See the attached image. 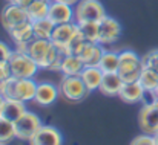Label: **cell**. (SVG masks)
Here are the masks:
<instances>
[{"mask_svg": "<svg viewBox=\"0 0 158 145\" xmlns=\"http://www.w3.org/2000/svg\"><path fill=\"white\" fill-rule=\"evenodd\" d=\"M123 84H124V81L121 80L118 72H115V73H105L98 90L103 95H106V96H115V95L120 93Z\"/></svg>", "mask_w": 158, "mask_h": 145, "instance_id": "e0dca14e", "label": "cell"}, {"mask_svg": "<svg viewBox=\"0 0 158 145\" xmlns=\"http://www.w3.org/2000/svg\"><path fill=\"white\" fill-rule=\"evenodd\" d=\"M28 20V12H26V8H22L15 3H8L3 11H2V15H0V22H2V26L9 31L12 29L14 26L23 23Z\"/></svg>", "mask_w": 158, "mask_h": 145, "instance_id": "30bf717a", "label": "cell"}, {"mask_svg": "<svg viewBox=\"0 0 158 145\" xmlns=\"http://www.w3.org/2000/svg\"><path fill=\"white\" fill-rule=\"evenodd\" d=\"M77 32H78V25L74 23V22L63 23V25H55L52 37H51V41L58 49H61L64 52V49L68 48V45L71 43V40L77 35Z\"/></svg>", "mask_w": 158, "mask_h": 145, "instance_id": "8fae6325", "label": "cell"}, {"mask_svg": "<svg viewBox=\"0 0 158 145\" xmlns=\"http://www.w3.org/2000/svg\"><path fill=\"white\" fill-rule=\"evenodd\" d=\"M17 50L26 52L40 69H51V70H60V64L63 61V57L66 55L61 49H58L51 40H40L34 38L28 45L15 46Z\"/></svg>", "mask_w": 158, "mask_h": 145, "instance_id": "6da1fadb", "label": "cell"}, {"mask_svg": "<svg viewBox=\"0 0 158 145\" xmlns=\"http://www.w3.org/2000/svg\"><path fill=\"white\" fill-rule=\"evenodd\" d=\"M32 28H34V37H35V38H40V40H51L55 25L46 17V18L32 22Z\"/></svg>", "mask_w": 158, "mask_h": 145, "instance_id": "603a6c76", "label": "cell"}, {"mask_svg": "<svg viewBox=\"0 0 158 145\" xmlns=\"http://www.w3.org/2000/svg\"><path fill=\"white\" fill-rule=\"evenodd\" d=\"M60 92L61 95L72 101V102H78V101H83L85 98L88 96L91 92L88 90L86 84L83 83L81 76L80 75H69V76H64L60 83Z\"/></svg>", "mask_w": 158, "mask_h": 145, "instance_id": "8992f818", "label": "cell"}, {"mask_svg": "<svg viewBox=\"0 0 158 145\" xmlns=\"http://www.w3.org/2000/svg\"><path fill=\"white\" fill-rule=\"evenodd\" d=\"M3 102H5V98H3V95L0 93V115H2V108H3Z\"/></svg>", "mask_w": 158, "mask_h": 145, "instance_id": "e575fe53", "label": "cell"}, {"mask_svg": "<svg viewBox=\"0 0 158 145\" xmlns=\"http://www.w3.org/2000/svg\"><path fill=\"white\" fill-rule=\"evenodd\" d=\"M146 95V90L141 87V84L138 81H134V83H124L118 96L123 102H127V104H135L141 99H144Z\"/></svg>", "mask_w": 158, "mask_h": 145, "instance_id": "9a60e30c", "label": "cell"}, {"mask_svg": "<svg viewBox=\"0 0 158 145\" xmlns=\"http://www.w3.org/2000/svg\"><path fill=\"white\" fill-rule=\"evenodd\" d=\"M26 113V105L22 101H15V99H5L3 102V108H2V115L3 118L15 122L17 119H20L23 115Z\"/></svg>", "mask_w": 158, "mask_h": 145, "instance_id": "d6986e66", "label": "cell"}, {"mask_svg": "<svg viewBox=\"0 0 158 145\" xmlns=\"http://www.w3.org/2000/svg\"><path fill=\"white\" fill-rule=\"evenodd\" d=\"M0 145H6V144H0Z\"/></svg>", "mask_w": 158, "mask_h": 145, "instance_id": "ab89813d", "label": "cell"}, {"mask_svg": "<svg viewBox=\"0 0 158 145\" xmlns=\"http://www.w3.org/2000/svg\"><path fill=\"white\" fill-rule=\"evenodd\" d=\"M143 60L134 52V50H123L120 52V66H118V75L124 83H134L138 81L141 72H143Z\"/></svg>", "mask_w": 158, "mask_h": 145, "instance_id": "3957f363", "label": "cell"}, {"mask_svg": "<svg viewBox=\"0 0 158 145\" xmlns=\"http://www.w3.org/2000/svg\"><path fill=\"white\" fill-rule=\"evenodd\" d=\"M77 25H78V34L88 43H98V23L88 22V23H77Z\"/></svg>", "mask_w": 158, "mask_h": 145, "instance_id": "484cf974", "label": "cell"}, {"mask_svg": "<svg viewBox=\"0 0 158 145\" xmlns=\"http://www.w3.org/2000/svg\"><path fill=\"white\" fill-rule=\"evenodd\" d=\"M154 138H155V144L158 145V133H157V135H155V136H154Z\"/></svg>", "mask_w": 158, "mask_h": 145, "instance_id": "8d00e7d4", "label": "cell"}, {"mask_svg": "<svg viewBox=\"0 0 158 145\" xmlns=\"http://www.w3.org/2000/svg\"><path fill=\"white\" fill-rule=\"evenodd\" d=\"M3 87H5V81H3V80H0V93L3 92Z\"/></svg>", "mask_w": 158, "mask_h": 145, "instance_id": "d590c367", "label": "cell"}, {"mask_svg": "<svg viewBox=\"0 0 158 145\" xmlns=\"http://www.w3.org/2000/svg\"><path fill=\"white\" fill-rule=\"evenodd\" d=\"M138 83L141 84V87L151 93V92H157L158 89V72L152 70V69H143L140 78H138Z\"/></svg>", "mask_w": 158, "mask_h": 145, "instance_id": "cb8c5ba5", "label": "cell"}, {"mask_svg": "<svg viewBox=\"0 0 158 145\" xmlns=\"http://www.w3.org/2000/svg\"><path fill=\"white\" fill-rule=\"evenodd\" d=\"M49 6H51V0H34L26 8L28 20L29 22H37V20L46 18L48 12H49Z\"/></svg>", "mask_w": 158, "mask_h": 145, "instance_id": "7402d4cb", "label": "cell"}, {"mask_svg": "<svg viewBox=\"0 0 158 145\" xmlns=\"http://www.w3.org/2000/svg\"><path fill=\"white\" fill-rule=\"evenodd\" d=\"M57 89L55 86L49 84V83H42L37 86V92H35V96H34V101L40 105H51L54 101L57 99Z\"/></svg>", "mask_w": 158, "mask_h": 145, "instance_id": "44dd1931", "label": "cell"}, {"mask_svg": "<svg viewBox=\"0 0 158 145\" xmlns=\"http://www.w3.org/2000/svg\"><path fill=\"white\" fill-rule=\"evenodd\" d=\"M9 32V37L11 40L15 43V46H23V45H28L29 41H32L35 37H34V28H32V22L26 20L17 26H14L12 29L8 31Z\"/></svg>", "mask_w": 158, "mask_h": 145, "instance_id": "5bb4252c", "label": "cell"}, {"mask_svg": "<svg viewBox=\"0 0 158 145\" xmlns=\"http://www.w3.org/2000/svg\"><path fill=\"white\" fill-rule=\"evenodd\" d=\"M88 45V41L77 32V35L71 40V43L68 45V48L64 49V53H69V55H80L81 53V50L85 49V46Z\"/></svg>", "mask_w": 158, "mask_h": 145, "instance_id": "83f0119b", "label": "cell"}, {"mask_svg": "<svg viewBox=\"0 0 158 145\" xmlns=\"http://www.w3.org/2000/svg\"><path fill=\"white\" fill-rule=\"evenodd\" d=\"M48 18L52 22L54 25H63V23H69L74 20V9L71 5L66 3H60V2H51L49 6V12H48Z\"/></svg>", "mask_w": 158, "mask_h": 145, "instance_id": "4fadbf2b", "label": "cell"}, {"mask_svg": "<svg viewBox=\"0 0 158 145\" xmlns=\"http://www.w3.org/2000/svg\"><path fill=\"white\" fill-rule=\"evenodd\" d=\"M11 53H12L11 48L6 43L0 41V63H8L11 58Z\"/></svg>", "mask_w": 158, "mask_h": 145, "instance_id": "4dcf8cb0", "label": "cell"}, {"mask_svg": "<svg viewBox=\"0 0 158 145\" xmlns=\"http://www.w3.org/2000/svg\"><path fill=\"white\" fill-rule=\"evenodd\" d=\"M12 76L11 73V67H9V61L8 63H0V80L6 81Z\"/></svg>", "mask_w": 158, "mask_h": 145, "instance_id": "1f68e13d", "label": "cell"}, {"mask_svg": "<svg viewBox=\"0 0 158 145\" xmlns=\"http://www.w3.org/2000/svg\"><path fill=\"white\" fill-rule=\"evenodd\" d=\"M138 125L144 135L155 136L158 133V107L154 102H148L138 113Z\"/></svg>", "mask_w": 158, "mask_h": 145, "instance_id": "ba28073f", "label": "cell"}, {"mask_svg": "<svg viewBox=\"0 0 158 145\" xmlns=\"http://www.w3.org/2000/svg\"><path fill=\"white\" fill-rule=\"evenodd\" d=\"M118 66H120V53L117 52H106L102 57V61L98 64V67L103 70V73H115L118 72Z\"/></svg>", "mask_w": 158, "mask_h": 145, "instance_id": "d4e9b609", "label": "cell"}, {"mask_svg": "<svg viewBox=\"0 0 158 145\" xmlns=\"http://www.w3.org/2000/svg\"><path fill=\"white\" fill-rule=\"evenodd\" d=\"M106 17V11L98 0H80L74 9L75 23H100Z\"/></svg>", "mask_w": 158, "mask_h": 145, "instance_id": "5b68a950", "label": "cell"}, {"mask_svg": "<svg viewBox=\"0 0 158 145\" xmlns=\"http://www.w3.org/2000/svg\"><path fill=\"white\" fill-rule=\"evenodd\" d=\"M32 2H34V0H12L11 3H15V5L22 6V8H28V6H29Z\"/></svg>", "mask_w": 158, "mask_h": 145, "instance_id": "d6a6232c", "label": "cell"}, {"mask_svg": "<svg viewBox=\"0 0 158 145\" xmlns=\"http://www.w3.org/2000/svg\"><path fill=\"white\" fill-rule=\"evenodd\" d=\"M83 69H85V63H83L81 58L77 57V55H69V53H66V55L63 57L61 64H60V72L64 73V76L80 75Z\"/></svg>", "mask_w": 158, "mask_h": 145, "instance_id": "ffe728a7", "label": "cell"}, {"mask_svg": "<svg viewBox=\"0 0 158 145\" xmlns=\"http://www.w3.org/2000/svg\"><path fill=\"white\" fill-rule=\"evenodd\" d=\"M31 145H61L63 136L52 125H42L40 130L29 141Z\"/></svg>", "mask_w": 158, "mask_h": 145, "instance_id": "7c38bea8", "label": "cell"}, {"mask_svg": "<svg viewBox=\"0 0 158 145\" xmlns=\"http://www.w3.org/2000/svg\"><path fill=\"white\" fill-rule=\"evenodd\" d=\"M141 60H143V66L146 69H152V70L158 72V50H152V52L146 53Z\"/></svg>", "mask_w": 158, "mask_h": 145, "instance_id": "f1b7e54d", "label": "cell"}, {"mask_svg": "<svg viewBox=\"0 0 158 145\" xmlns=\"http://www.w3.org/2000/svg\"><path fill=\"white\" fill-rule=\"evenodd\" d=\"M103 53H105L103 45H100V43H88L78 57L81 58L85 66H98L100 61H102Z\"/></svg>", "mask_w": 158, "mask_h": 145, "instance_id": "ac0fdd59", "label": "cell"}, {"mask_svg": "<svg viewBox=\"0 0 158 145\" xmlns=\"http://www.w3.org/2000/svg\"><path fill=\"white\" fill-rule=\"evenodd\" d=\"M5 2H8V3H11V2H12V0H5Z\"/></svg>", "mask_w": 158, "mask_h": 145, "instance_id": "f35d334b", "label": "cell"}, {"mask_svg": "<svg viewBox=\"0 0 158 145\" xmlns=\"http://www.w3.org/2000/svg\"><path fill=\"white\" fill-rule=\"evenodd\" d=\"M154 104H155V105H157V107H158V96H157V99L154 101Z\"/></svg>", "mask_w": 158, "mask_h": 145, "instance_id": "74e56055", "label": "cell"}, {"mask_svg": "<svg viewBox=\"0 0 158 145\" xmlns=\"http://www.w3.org/2000/svg\"><path fill=\"white\" fill-rule=\"evenodd\" d=\"M37 86L32 78H14L11 76L9 80L5 81V87L2 95L5 99H15V101H22L26 102L29 99H34L35 92H37Z\"/></svg>", "mask_w": 158, "mask_h": 145, "instance_id": "7a4b0ae2", "label": "cell"}, {"mask_svg": "<svg viewBox=\"0 0 158 145\" xmlns=\"http://www.w3.org/2000/svg\"><path fill=\"white\" fill-rule=\"evenodd\" d=\"M54 2H60V3H66V5H71V6H74V5H77L80 0H54Z\"/></svg>", "mask_w": 158, "mask_h": 145, "instance_id": "836d02e7", "label": "cell"}, {"mask_svg": "<svg viewBox=\"0 0 158 145\" xmlns=\"http://www.w3.org/2000/svg\"><path fill=\"white\" fill-rule=\"evenodd\" d=\"M103 75L105 73H103V70L98 66H85V69L80 73V76H81V80L86 84V87H88L89 92H94V90H98L100 89Z\"/></svg>", "mask_w": 158, "mask_h": 145, "instance_id": "2e32d148", "label": "cell"}, {"mask_svg": "<svg viewBox=\"0 0 158 145\" xmlns=\"http://www.w3.org/2000/svg\"><path fill=\"white\" fill-rule=\"evenodd\" d=\"M9 67L14 78H34L39 70V64L26 52H20L17 49L11 53Z\"/></svg>", "mask_w": 158, "mask_h": 145, "instance_id": "277c9868", "label": "cell"}, {"mask_svg": "<svg viewBox=\"0 0 158 145\" xmlns=\"http://www.w3.org/2000/svg\"><path fill=\"white\" fill-rule=\"evenodd\" d=\"M121 37V25L114 17L106 15L98 23V43L100 45H112Z\"/></svg>", "mask_w": 158, "mask_h": 145, "instance_id": "9c48e42d", "label": "cell"}, {"mask_svg": "<svg viewBox=\"0 0 158 145\" xmlns=\"http://www.w3.org/2000/svg\"><path fill=\"white\" fill-rule=\"evenodd\" d=\"M15 135L19 139L22 141H31L32 136L40 130V127L43 125L40 118L35 115V113H31V112H26L20 119H17L15 122Z\"/></svg>", "mask_w": 158, "mask_h": 145, "instance_id": "52a82bcc", "label": "cell"}, {"mask_svg": "<svg viewBox=\"0 0 158 145\" xmlns=\"http://www.w3.org/2000/svg\"><path fill=\"white\" fill-rule=\"evenodd\" d=\"M157 93H158V89H157Z\"/></svg>", "mask_w": 158, "mask_h": 145, "instance_id": "60d3db41", "label": "cell"}, {"mask_svg": "<svg viewBox=\"0 0 158 145\" xmlns=\"http://www.w3.org/2000/svg\"><path fill=\"white\" fill-rule=\"evenodd\" d=\"M131 145H157L155 144V138L151 136V135H141V136H137L132 139Z\"/></svg>", "mask_w": 158, "mask_h": 145, "instance_id": "f546056e", "label": "cell"}, {"mask_svg": "<svg viewBox=\"0 0 158 145\" xmlns=\"http://www.w3.org/2000/svg\"><path fill=\"white\" fill-rule=\"evenodd\" d=\"M17 138L15 135V124L3 116H0V144H9Z\"/></svg>", "mask_w": 158, "mask_h": 145, "instance_id": "4316f807", "label": "cell"}]
</instances>
